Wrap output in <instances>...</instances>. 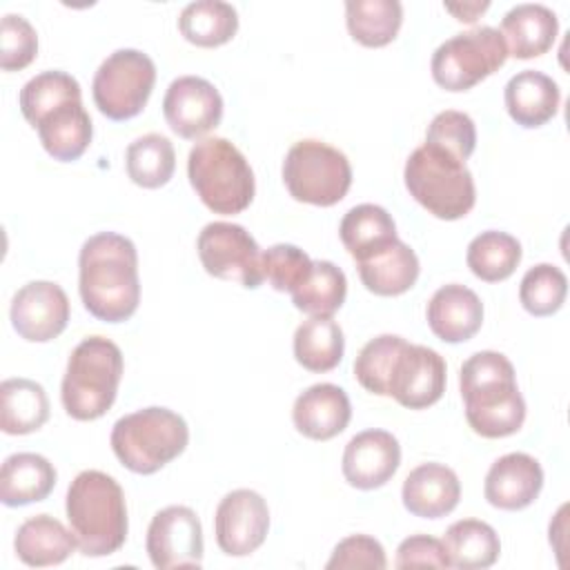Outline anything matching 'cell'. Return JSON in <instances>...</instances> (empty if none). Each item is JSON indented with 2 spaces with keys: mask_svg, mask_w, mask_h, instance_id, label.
I'll use <instances>...</instances> for the list:
<instances>
[{
  "mask_svg": "<svg viewBox=\"0 0 570 570\" xmlns=\"http://www.w3.org/2000/svg\"><path fill=\"white\" fill-rule=\"evenodd\" d=\"M9 318L20 338L47 343L65 332L69 323V298L58 283L31 281L13 294Z\"/></svg>",
  "mask_w": 570,
  "mask_h": 570,
  "instance_id": "16",
  "label": "cell"
},
{
  "mask_svg": "<svg viewBox=\"0 0 570 570\" xmlns=\"http://www.w3.org/2000/svg\"><path fill=\"white\" fill-rule=\"evenodd\" d=\"M521 243L512 234L488 229L470 240L465 263L476 278L499 283L514 274L517 265L521 263Z\"/></svg>",
  "mask_w": 570,
  "mask_h": 570,
  "instance_id": "35",
  "label": "cell"
},
{
  "mask_svg": "<svg viewBox=\"0 0 570 570\" xmlns=\"http://www.w3.org/2000/svg\"><path fill=\"white\" fill-rule=\"evenodd\" d=\"M122 352L105 336L82 338L69 354L60 399L76 421H94L114 405L122 379Z\"/></svg>",
  "mask_w": 570,
  "mask_h": 570,
  "instance_id": "4",
  "label": "cell"
},
{
  "mask_svg": "<svg viewBox=\"0 0 570 570\" xmlns=\"http://www.w3.org/2000/svg\"><path fill=\"white\" fill-rule=\"evenodd\" d=\"M401 465V445L387 430H363L343 450V476L356 490L385 485Z\"/></svg>",
  "mask_w": 570,
  "mask_h": 570,
  "instance_id": "17",
  "label": "cell"
},
{
  "mask_svg": "<svg viewBox=\"0 0 570 570\" xmlns=\"http://www.w3.org/2000/svg\"><path fill=\"white\" fill-rule=\"evenodd\" d=\"M499 33L505 42L508 56L519 60L537 58L554 45L559 33V18L546 4L523 2L503 16Z\"/></svg>",
  "mask_w": 570,
  "mask_h": 570,
  "instance_id": "23",
  "label": "cell"
},
{
  "mask_svg": "<svg viewBox=\"0 0 570 570\" xmlns=\"http://www.w3.org/2000/svg\"><path fill=\"white\" fill-rule=\"evenodd\" d=\"M343 352V330L332 316H309L294 332V358L309 372L334 370Z\"/></svg>",
  "mask_w": 570,
  "mask_h": 570,
  "instance_id": "31",
  "label": "cell"
},
{
  "mask_svg": "<svg viewBox=\"0 0 570 570\" xmlns=\"http://www.w3.org/2000/svg\"><path fill=\"white\" fill-rule=\"evenodd\" d=\"M116 459L136 474H154L189 443V428L180 414L169 407H142L120 416L109 436Z\"/></svg>",
  "mask_w": 570,
  "mask_h": 570,
  "instance_id": "6",
  "label": "cell"
},
{
  "mask_svg": "<svg viewBox=\"0 0 570 570\" xmlns=\"http://www.w3.org/2000/svg\"><path fill=\"white\" fill-rule=\"evenodd\" d=\"M503 100L510 118L517 125L537 129L557 116L561 89L548 73L523 69L508 80Z\"/></svg>",
  "mask_w": 570,
  "mask_h": 570,
  "instance_id": "22",
  "label": "cell"
},
{
  "mask_svg": "<svg viewBox=\"0 0 570 570\" xmlns=\"http://www.w3.org/2000/svg\"><path fill=\"white\" fill-rule=\"evenodd\" d=\"M387 566L383 546L367 534H350L336 543L325 568H374L383 570Z\"/></svg>",
  "mask_w": 570,
  "mask_h": 570,
  "instance_id": "43",
  "label": "cell"
},
{
  "mask_svg": "<svg viewBox=\"0 0 570 570\" xmlns=\"http://www.w3.org/2000/svg\"><path fill=\"white\" fill-rule=\"evenodd\" d=\"M401 499L410 514L441 519L459 505L461 481L456 472L443 463H421L405 476Z\"/></svg>",
  "mask_w": 570,
  "mask_h": 570,
  "instance_id": "21",
  "label": "cell"
},
{
  "mask_svg": "<svg viewBox=\"0 0 570 570\" xmlns=\"http://www.w3.org/2000/svg\"><path fill=\"white\" fill-rule=\"evenodd\" d=\"M163 116L174 134L196 140L218 127L223 118V96L200 76H180L171 80L165 91Z\"/></svg>",
  "mask_w": 570,
  "mask_h": 570,
  "instance_id": "15",
  "label": "cell"
},
{
  "mask_svg": "<svg viewBox=\"0 0 570 570\" xmlns=\"http://www.w3.org/2000/svg\"><path fill=\"white\" fill-rule=\"evenodd\" d=\"M283 183L298 203L332 207L352 185V167L343 151L323 140H298L283 160Z\"/></svg>",
  "mask_w": 570,
  "mask_h": 570,
  "instance_id": "8",
  "label": "cell"
},
{
  "mask_svg": "<svg viewBox=\"0 0 570 570\" xmlns=\"http://www.w3.org/2000/svg\"><path fill=\"white\" fill-rule=\"evenodd\" d=\"M78 292L85 309L105 323H122L140 303L136 245L116 232L89 236L78 254Z\"/></svg>",
  "mask_w": 570,
  "mask_h": 570,
  "instance_id": "1",
  "label": "cell"
},
{
  "mask_svg": "<svg viewBox=\"0 0 570 570\" xmlns=\"http://www.w3.org/2000/svg\"><path fill=\"white\" fill-rule=\"evenodd\" d=\"M187 176L196 196L214 214H240L256 194L247 158L223 136H207L189 149Z\"/></svg>",
  "mask_w": 570,
  "mask_h": 570,
  "instance_id": "5",
  "label": "cell"
},
{
  "mask_svg": "<svg viewBox=\"0 0 570 570\" xmlns=\"http://www.w3.org/2000/svg\"><path fill=\"white\" fill-rule=\"evenodd\" d=\"M445 372V361L436 350L405 341L392 367L387 396L407 410H425L443 396Z\"/></svg>",
  "mask_w": 570,
  "mask_h": 570,
  "instance_id": "14",
  "label": "cell"
},
{
  "mask_svg": "<svg viewBox=\"0 0 570 570\" xmlns=\"http://www.w3.org/2000/svg\"><path fill=\"white\" fill-rule=\"evenodd\" d=\"M16 554L22 563L33 568L58 566L78 548L69 528L49 514H36L22 521L13 539Z\"/></svg>",
  "mask_w": 570,
  "mask_h": 570,
  "instance_id": "26",
  "label": "cell"
},
{
  "mask_svg": "<svg viewBox=\"0 0 570 570\" xmlns=\"http://www.w3.org/2000/svg\"><path fill=\"white\" fill-rule=\"evenodd\" d=\"M269 530L267 501L249 488L227 492L214 514V534L218 548L229 557L256 552Z\"/></svg>",
  "mask_w": 570,
  "mask_h": 570,
  "instance_id": "13",
  "label": "cell"
},
{
  "mask_svg": "<svg viewBox=\"0 0 570 570\" xmlns=\"http://www.w3.org/2000/svg\"><path fill=\"white\" fill-rule=\"evenodd\" d=\"M156 85L154 60L138 49H116L94 73L91 94L98 111L109 120L138 116Z\"/></svg>",
  "mask_w": 570,
  "mask_h": 570,
  "instance_id": "10",
  "label": "cell"
},
{
  "mask_svg": "<svg viewBox=\"0 0 570 570\" xmlns=\"http://www.w3.org/2000/svg\"><path fill=\"white\" fill-rule=\"evenodd\" d=\"M347 296V278L332 261H314L307 281L292 292L296 309L309 316H332Z\"/></svg>",
  "mask_w": 570,
  "mask_h": 570,
  "instance_id": "37",
  "label": "cell"
},
{
  "mask_svg": "<svg viewBox=\"0 0 570 570\" xmlns=\"http://www.w3.org/2000/svg\"><path fill=\"white\" fill-rule=\"evenodd\" d=\"M345 22L350 36L363 47H385L401 29L403 4L399 0H347Z\"/></svg>",
  "mask_w": 570,
  "mask_h": 570,
  "instance_id": "33",
  "label": "cell"
},
{
  "mask_svg": "<svg viewBox=\"0 0 570 570\" xmlns=\"http://www.w3.org/2000/svg\"><path fill=\"white\" fill-rule=\"evenodd\" d=\"M338 236L350 256L358 263L396 240V223L385 207L361 203L345 212Z\"/></svg>",
  "mask_w": 570,
  "mask_h": 570,
  "instance_id": "28",
  "label": "cell"
},
{
  "mask_svg": "<svg viewBox=\"0 0 570 570\" xmlns=\"http://www.w3.org/2000/svg\"><path fill=\"white\" fill-rule=\"evenodd\" d=\"M352 419L350 396L334 383H316L303 390L292 407L294 428L312 441L338 436Z\"/></svg>",
  "mask_w": 570,
  "mask_h": 570,
  "instance_id": "19",
  "label": "cell"
},
{
  "mask_svg": "<svg viewBox=\"0 0 570 570\" xmlns=\"http://www.w3.org/2000/svg\"><path fill=\"white\" fill-rule=\"evenodd\" d=\"M445 554L452 568L483 570L490 568L501 552L497 530L479 519L454 521L443 537Z\"/></svg>",
  "mask_w": 570,
  "mask_h": 570,
  "instance_id": "30",
  "label": "cell"
},
{
  "mask_svg": "<svg viewBox=\"0 0 570 570\" xmlns=\"http://www.w3.org/2000/svg\"><path fill=\"white\" fill-rule=\"evenodd\" d=\"M312 258L292 243H276L261 252V269L263 281H267L276 292H294L301 287L309 272H312Z\"/></svg>",
  "mask_w": 570,
  "mask_h": 570,
  "instance_id": "40",
  "label": "cell"
},
{
  "mask_svg": "<svg viewBox=\"0 0 570 570\" xmlns=\"http://www.w3.org/2000/svg\"><path fill=\"white\" fill-rule=\"evenodd\" d=\"M403 345H405L403 336L381 334V336L370 338L361 347V352L354 361V376L363 390H367L376 396H387L392 367H394L396 356Z\"/></svg>",
  "mask_w": 570,
  "mask_h": 570,
  "instance_id": "39",
  "label": "cell"
},
{
  "mask_svg": "<svg viewBox=\"0 0 570 570\" xmlns=\"http://www.w3.org/2000/svg\"><path fill=\"white\" fill-rule=\"evenodd\" d=\"M543 488L541 463L525 452H510L499 456L483 483V494L490 505L499 510H523L539 497Z\"/></svg>",
  "mask_w": 570,
  "mask_h": 570,
  "instance_id": "18",
  "label": "cell"
},
{
  "mask_svg": "<svg viewBox=\"0 0 570 570\" xmlns=\"http://www.w3.org/2000/svg\"><path fill=\"white\" fill-rule=\"evenodd\" d=\"M65 512L69 530L85 557H107L127 539L125 492L114 476L82 470L67 488Z\"/></svg>",
  "mask_w": 570,
  "mask_h": 570,
  "instance_id": "3",
  "label": "cell"
},
{
  "mask_svg": "<svg viewBox=\"0 0 570 570\" xmlns=\"http://www.w3.org/2000/svg\"><path fill=\"white\" fill-rule=\"evenodd\" d=\"M508 60L505 42L494 27H474L441 42L432 53V78L445 91H468Z\"/></svg>",
  "mask_w": 570,
  "mask_h": 570,
  "instance_id": "9",
  "label": "cell"
},
{
  "mask_svg": "<svg viewBox=\"0 0 570 570\" xmlns=\"http://www.w3.org/2000/svg\"><path fill=\"white\" fill-rule=\"evenodd\" d=\"M145 548L158 570L203 566V525L187 505H167L151 517Z\"/></svg>",
  "mask_w": 570,
  "mask_h": 570,
  "instance_id": "12",
  "label": "cell"
},
{
  "mask_svg": "<svg viewBox=\"0 0 570 570\" xmlns=\"http://www.w3.org/2000/svg\"><path fill=\"white\" fill-rule=\"evenodd\" d=\"M396 568H448V554L441 539L430 534H412L396 548Z\"/></svg>",
  "mask_w": 570,
  "mask_h": 570,
  "instance_id": "44",
  "label": "cell"
},
{
  "mask_svg": "<svg viewBox=\"0 0 570 570\" xmlns=\"http://www.w3.org/2000/svg\"><path fill=\"white\" fill-rule=\"evenodd\" d=\"M568 296V278L552 263L530 267L519 285V301L532 316H552L561 309Z\"/></svg>",
  "mask_w": 570,
  "mask_h": 570,
  "instance_id": "38",
  "label": "cell"
},
{
  "mask_svg": "<svg viewBox=\"0 0 570 570\" xmlns=\"http://www.w3.org/2000/svg\"><path fill=\"white\" fill-rule=\"evenodd\" d=\"M356 265L363 285L376 296H399L407 292L421 272L414 249L399 238Z\"/></svg>",
  "mask_w": 570,
  "mask_h": 570,
  "instance_id": "27",
  "label": "cell"
},
{
  "mask_svg": "<svg viewBox=\"0 0 570 570\" xmlns=\"http://www.w3.org/2000/svg\"><path fill=\"white\" fill-rule=\"evenodd\" d=\"M428 325L443 343L470 341L483 323V303L474 289L461 283L439 287L425 309Z\"/></svg>",
  "mask_w": 570,
  "mask_h": 570,
  "instance_id": "20",
  "label": "cell"
},
{
  "mask_svg": "<svg viewBox=\"0 0 570 570\" xmlns=\"http://www.w3.org/2000/svg\"><path fill=\"white\" fill-rule=\"evenodd\" d=\"M125 169L131 183L145 189L167 185L176 169V151L167 136L145 134L129 142L125 151Z\"/></svg>",
  "mask_w": 570,
  "mask_h": 570,
  "instance_id": "34",
  "label": "cell"
},
{
  "mask_svg": "<svg viewBox=\"0 0 570 570\" xmlns=\"http://www.w3.org/2000/svg\"><path fill=\"white\" fill-rule=\"evenodd\" d=\"M18 100H20V111L24 120L36 129V125L53 109L71 100H82V91L78 80L71 73L60 69H49L27 80L24 87L20 89Z\"/></svg>",
  "mask_w": 570,
  "mask_h": 570,
  "instance_id": "36",
  "label": "cell"
},
{
  "mask_svg": "<svg viewBox=\"0 0 570 570\" xmlns=\"http://www.w3.org/2000/svg\"><path fill=\"white\" fill-rule=\"evenodd\" d=\"M36 129L45 151L60 163L78 160L94 136V125L82 100H71L53 109L36 125Z\"/></svg>",
  "mask_w": 570,
  "mask_h": 570,
  "instance_id": "25",
  "label": "cell"
},
{
  "mask_svg": "<svg viewBox=\"0 0 570 570\" xmlns=\"http://www.w3.org/2000/svg\"><path fill=\"white\" fill-rule=\"evenodd\" d=\"M196 252L214 278L234 281L245 289H256L263 283L261 247L238 223H207L196 238Z\"/></svg>",
  "mask_w": 570,
  "mask_h": 570,
  "instance_id": "11",
  "label": "cell"
},
{
  "mask_svg": "<svg viewBox=\"0 0 570 570\" xmlns=\"http://www.w3.org/2000/svg\"><path fill=\"white\" fill-rule=\"evenodd\" d=\"M49 419V399L31 379H4L0 385V428L4 434H31Z\"/></svg>",
  "mask_w": 570,
  "mask_h": 570,
  "instance_id": "29",
  "label": "cell"
},
{
  "mask_svg": "<svg viewBox=\"0 0 570 570\" xmlns=\"http://www.w3.org/2000/svg\"><path fill=\"white\" fill-rule=\"evenodd\" d=\"M425 142L465 163L476 147L474 120L456 109H445L432 118L425 131Z\"/></svg>",
  "mask_w": 570,
  "mask_h": 570,
  "instance_id": "41",
  "label": "cell"
},
{
  "mask_svg": "<svg viewBox=\"0 0 570 570\" xmlns=\"http://www.w3.org/2000/svg\"><path fill=\"white\" fill-rule=\"evenodd\" d=\"M443 7H445V11L456 16L459 22H474L490 7V2H459V4L445 2Z\"/></svg>",
  "mask_w": 570,
  "mask_h": 570,
  "instance_id": "45",
  "label": "cell"
},
{
  "mask_svg": "<svg viewBox=\"0 0 570 570\" xmlns=\"http://www.w3.org/2000/svg\"><path fill=\"white\" fill-rule=\"evenodd\" d=\"M405 189L441 220H456L470 214L476 200L474 178L465 163L423 142L405 160Z\"/></svg>",
  "mask_w": 570,
  "mask_h": 570,
  "instance_id": "7",
  "label": "cell"
},
{
  "mask_svg": "<svg viewBox=\"0 0 570 570\" xmlns=\"http://www.w3.org/2000/svg\"><path fill=\"white\" fill-rule=\"evenodd\" d=\"M183 38L196 47H220L238 31V13L223 0H196L183 7L178 16Z\"/></svg>",
  "mask_w": 570,
  "mask_h": 570,
  "instance_id": "32",
  "label": "cell"
},
{
  "mask_svg": "<svg viewBox=\"0 0 570 570\" xmlns=\"http://www.w3.org/2000/svg\"><path fill=\"white\" fill-rule=\"evenodd\" d=\"M38 53V33L20 13H7L0 22V67L20 71L33 62Z\"/></svg>",
  "mask_w": 570,
  "mask_h": 570,
  "instance_id": "42",
  "label": "cell"
},
{
  "mask_svg": "<svg viewBox=\"0 0 570 570\" xmlns=\"http://www.w3.org/2000/svg\"><path fill=\"white\" fill-rule=\"evenodd\" d=\"M461 396L470 428L483 439H503L521 430L525 401L517 385L514 365L494 350L472 354L461 365Z\"/></svg>",
  "mask_w": 570,
  "mask_h": 570,
  "instance_id": "2",
  "label": "cell"
},
{
  "mask_svg": "<svg viewBox=\"0 0 570 570\" xmlns=\"http://www.w3.org/2000/svg\"><path fill=\"white\" fill-rule=\"evenodd\" d=\"M56 479L58 472L47 456L36 452L9 454L0 468V501L9 508L45 501Z\"/></svg>",
  "mask_w": 570,
  "mask_h": 570,
  "instance_id": "24",
  "label": "cell"
}]
</instances>
